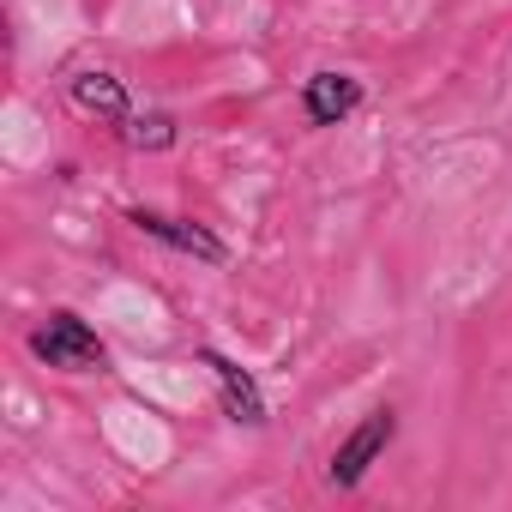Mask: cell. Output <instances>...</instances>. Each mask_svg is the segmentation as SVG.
<instances>
[{
	"label": "cell",
	"instance_id": "cell-1",
	"mask_svg": "<svg viewBox=\"0 0 512 512\" xmlns=\"http://www.w3.org/2000/svg\"><path fill=\"white\" fill-rule=\"evenodd\" d=\"M31 356H37L43 368H61V374H103V368H109L103 338H97L91 320L73 314V308H55V314H43V320L31 326Z\"/></svg>",
	"mask_w": 512,
	"mask_h": 512
},
{
	"label": "cell",
	"instance_id": "cell-2",
	"mask_svg": "<svg viewBox=\"0 0 512 512\" xmlns=\"http://www.w3.org/2000/svg\"><path fill=\"white\" fill-rule=\"evenodd\" d=\"M392 440H398V410H392V404L368 410V416L338 440V452H332V464H326V482H332V488H362L368 470L386 458Z\"/></svg>",
	"mask_w": 512,
	"mask_h": 512
},
{
	"label": "cell",
	"instance_id": "cell-3",
	"mask_svg": "<svg viewBox=\"0 0 512 512\" xmlns=\"http://www.w3.org/2000/svg\"><path fill=\"white\" fill-rule=\"evenodd\" d=\"M127 223H133L139 235H151V241H163V247L187 253V260H199V266H223V260H229V247H223L205 223H193V217H169V211L133 205V211H127Z\"/></svg>",
	"mask_w": 512,
	"mask_h": 512
},
{
	"label": "cell",
	"instance_id": "cell-4",
	"mask_svg": "<svg viewBox=\"0 0 512 512\" xmlns=\"http://www.w3.org/2000/svg\"><path fill=\"white\" fill-rule=\"evenodd\" d=\"M199 362L211 368V380H217V398H223V416L229 422H241V428H266L272 422V410H266V392H260V380H253L235 356H223V350H199Z\"/></svg>",
	"mask_w": 512,
	"mask_h": 512
},
{
	"label": "cell",
	"instance_id": "cell-5",
	"mask_svg": "<svg viewBox=\"0 0 512 512\" xmlns=\"http://www.w3.org/2000/svg\"><path fill=\"white\" fill-rule=\"evenodd\" d=\"M362 103H368V91H362L356 73H308L302 79V115H308V127H344Z\"/></svg>",
	"mask_w": 512,
	"mask_h": 512
},
{
	"label": "cell",
	"instance_id": "cell-6",
	"mask_svg": "<svg viewBox=\"0 0 512 512\" xmlns=\"http://www.w3.org/2000/svg\"><path fill=\"white\" fill-rule=\"evenodd\" d=\"M67 97H73L79 115H91V121H103V127H127V115H133L127 79H115L109 67H79V73L67 79Z\"/></svg>",
	"mask_w": 512,
	"mask_h": 512
},
{
	"label": "cell",
	"instance_id": "cell-7",
	"mask_svg": "<svg viewBox=\"0 0 512 512\" xmlns=\"http://www.w3.org/2000/svg\"><path fill=\"white\" fill-rule=\"evenodd\" d=\"M121 139H127L133 151H169V145H175V121H169V115H127Z\"/></svg>",
	"mask_w": 512,
	"mask_h": 512
}]
</instances>
